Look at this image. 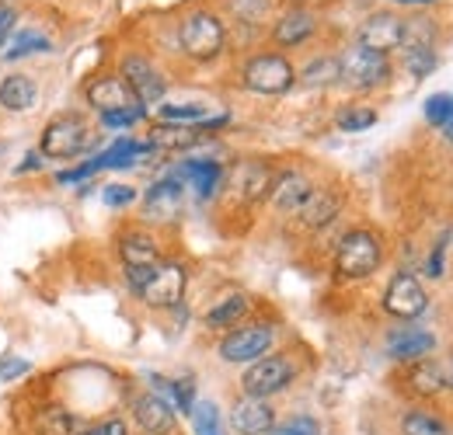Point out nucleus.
<instances>
[{
	"instance_id": "1",
	"label": "nucleus",
	"mask_w": 453,
	"mask_h": 435,
	"mask_svg": "<svg viewBox=\"0 0 453 435\" xmlns=\"http://www.w3.org/2000/svg\"><path fill=\"white\" fill-rule=\"evenodd\" d=\"M88 143H91V129L81 115H59L42 133V154L59 161L77 157L81 150H88Z\"/></svg>"
},
{
	"instance_id": "2",
	"label": "nucleus",
	"mask_w": 453,
	"mask_h": 435,
	"mask_svg": "<svg viewBox=\"0 0 453 435\" xmlns=\"http://www.w3.org/2000/svg\"><path fill=\"white\" fill-rule=\"evenodd\" d=\"M181 50L192 59H213L224 50V25L210 11H196L181 21Z\"/></svg>"
},
{
	"instance_id": "3",
	"label": "nucleus",
	"mask_w": 453,
	"mask_h": 435,
	"mask_svg": "<svg viewBox=\"0 0 453 435\" xmlns=\"http://www.w3.org/2000/svg\"><path fill=\"white\" fill-rule=\"evenodd\" d=\"M335 262H339V272L345 279H366L370 272H377V265H380V244H377L373 233L352 230V233L342 237Z\"/></svg>"
},
{
	"instance_id": "4",
	"label": "nucleus",
	"mask_w": 453,
	"mask_h": 435,
	"mask_svg": "<svg viewBox=\"0 0 453 435\" xmlns=\"http://www.w3.org/2000/svg\"><path fill=\"white\" fill-rule=\"evenodd\" d=\"M339 66H342V80H345L349 88H359V91L384 84V80H388V73H391L388 56L373 53V50H363V46L349 50Z\"/></svg>"
},
{
	"instance_id": "5",
	"label": "nucleus",
	"mask_w": 453,
	"mask_h": 435,
	"mask_svg": "<svg viewBox=\"0 0 453 435\" xmlns=\"http://www.w3.org/2000/svg\"><path fill=\"white\" fill-rule=\"evenodd\" d=\"M244 84L258 95H283L293 88V66L283 56H255L244 66Z\"/></svg>"
},
{
	"instance_id": "6",
	"label": "nucleus",
	"mask_w": 453,
	"mask_h": 435,
	"mask_svg": "<svg viewBox=\"0 0 453 435\" xmlns=\"http://www.w3.org/2000/svg\"><path fill=\"white\" fill-rule=\"evenodd\" d=\"M293 380V366L286 362L283 355H262L248 366L244 373V393L248 397H269L276 390H283L286 383Z\"/></svg>"
},
{
	"instance_id": "7",
	"label": "nucleus",
	"mask_w": 453,
	"mask_h": 435,
	"mask_svg": "<svg viewBox=\"0 0 453 435\" xmlns=\"http://www.w3.org/2000/svg\"><path fill=\"white\" fill-rule=\"evenodd\" d=\"M273 345V327L269 324H251V327H237L234 334H226L224 345H220V355L226 362H255L269 352Z\"/></svg>"
},
{
	"instance_id": "8",
	"label": "nucleus",
	"mask_w": 453,
	"mask_h": 435,
	"mask_svg": "<svg viewBox=\"0 0 453 435\" xmlns=\"http://www.w3.org/2000/svg\"><path fill=\"white\" fill-rule=\"evenodd\" d=\"M181 293H185V269L181 265H157L150 279L143 282V289H140V296H143V303H150V307H174L178 300H181Z\"/></svg>"
},
{
	"instance_id": "9",
	"label": "nucleus",
	"mask_w": 453,
	"mask_h": 435,
	"mask_svg": "<svg viewBox=\"0 0 453 435\" xmlns=\"http://www.w3.org/2000/svg\"><path fill=\"white\" fill-rule=\"evenodd\" d=\"M384 307H388V314H395V317H418V314L429 307V296H426V289L418 286L415 275L401 272L391 279V286H388V293H384Z\"/></svg>"
},
{
	"instance_id": "10",
	"label": "nucleus",
	"mask_w": 453,
	"mask_h": 435,
	"mask_svg": "<svg viewBox=\"0 0 453 435\" xmlns=\"http://www.w3.org/2000/svg\"><path fill=\"white\" fill-rule=\"evenodd\" d=\"M122 80L133 88V95L140 98V105H154L165 98V77L140 56H129L122 63Z\"/></svg>"
},
{
	"instance_id": "11",
	"label": "nucleus",
	"mask_w": 453,
	"mask_h": 435,
	"mask_svg": "<svg viewBox=\"0 0 453 435\" xmlns=\"http://www.w3.org/2000/svg\"><path fill=\"white\" fill-rule=\"evenodd\" d=\"M404 42V25L395 14H373L363 28H359V46L363 50H373V53H384L397 50Z\"/></svg>"
},
{
	"instance_id": "12",
	"label": "nucleus",
	"mask_w": 453,
	"mask_h": 435,
	"mask_svg": "<svg viewBox=\"0 0 453 435\" xmlns=\"http://www.w3.org/2000/svg\"><path fill=\"white\" fill-rule=\"evenodd\" d=\"M88 102L102 111H126V109H140V98L133 95V88L122 80V77H102L88 88Z\"/></svg>"
},
{
	"instance_id": "13",
	"label": "nucleus",
	"mask_w": 453,
	"mask_h": 435,
	"mask_svg": "<svg viewBox=\"0 0 453 435\" xmlns=\"http://www.w3.org/2000/svg\"><path fill=\"white\" fill-rule=\"evenodd\" d=\"M230 422H234V429L241 435H265V432H273L276 415H273V408L265 404V397H248V393H244V397L234 404Z\"/></svg>"
},
{
	"instance_id": "14",
	"label": "nucleus",
	"mask_w": 453,
	"mask_h": 435,
	"mask_svg": "<svg viewBox=\"0 0 453 435\" xmlns=\"http://www.w3.org/2000/svg\"><path fill=\"white\" fill-rule=\"evenodd\" d=\"M133 415H136V422L143 425V432H150V435H168L171 429H174V411H171L168 401L157 397V393L136 397V401H133Z\"/></svg>"
},
{
	"instance_id": "15",
	"label": "nucleus",
	"mask_w": 453,
	"mask_h": 435,
	"mask_svg": "<svg viewBox=\"0 0 453 435\" xmlns=\"http://www.w3.org/2000/svg\"><path fill=\"white\" fill-rule=\"evenodd\" d=\"M307 195H311V181L296 171H286L283 178H276V185H273V202L286 213H296Z\"/></svg>"
},
{
	"instance_id": "16",
	"label": "nucleus",
	"mask_w": 453,
	"mask_h": 435,
	"mask_svg": "<svg viewBox=\"0 0 453 435\" xmlns=\"http://www.w3.org/2000/svg\"><path fill=\"white\" fill-rule=\"evenodd\" d=\"M296 213H300V219L307 226H325V223H332L335 213H339V195H332L325 188H311V195L300 202Z\"/></svg>"
},
{
	"instance_id": "17",
	"label": "nucleus",
	"mask_w": 453,
	"mask_h": 435,
	"mask_svg": "<svg viewBox=\"0 0 453 435\" xmlns=\"http://www.w3.org/2000/svg\"><path fill=\"white\" fill-rule=\"evenodd\" d=\"M122 262H126V269H157L161 255L147 233H129V237H122Z\"/></svg>"
},
{
	"instance_id": "18",
	"label": "nucleus",
	"mask_w": 453,
	"mask_h": 435,
	"mask_svg": "<svg viewBox=\"0 0 453 435\" xmlns=\"http://www.w3.org/2000/svg\"><path fill=\"white\" fill-rule=\"evenodd\" d=\"M181 210V185L168 178V181H157L150 192H147V213L157 219H171Z\"/></svg>"
},
{
	"instance_id": "19",
	"label": "nucleus",
	"mask_w": 453,
	"mask_h": 435,
	"mask_svg": "<svg viewBox=\"0 0 453 435\" xmlns=\"http://www.w3.org/2000/svg\"><path fill=\"white\" fill-rule=\"evenodd\" d=\"M0 105L7 111H28L35 105V84L25 73H14L0 84Z\"/></svg>"
},
{
	"instance_id": "20",
	"label": "nucleus",
	"mask_w": 453,
	"mask_h": 435,
	"mask_svg": "<svg viewBox=\"0 0 453 435\" xmlns=\"http://www.w3.org/2000/svg\"><path fill=\"white\" fill-rule=\"evenodd\" d=\"M433 334L429 331H418V327H404V331H397L391 334V355L395 359H418V355H426V352H433Z\"/></svg>"
},
{
	"instance_id": "21",
	"label": "nucleus",
	"mask_w": 453,
	"mask_h": 435,
	"mask_svg": "<svg viewBox=\"0 0 453 435\" xmlns=\"http://www.w3.org/2000/svg\"><path fill=\"white\" fill-rule=\"evenodd\" d=\"M178 178H188L192 188H196L203 199H210V195L217 192V185H220V164L217 161H188V164H181Z\"/></svg>"
},
{
	"instance_id": "22",
	"label": "nucleus",
	"mask_w": 453,
	"mask_h": 435,
	"mask_svg": "<svg viewBox=\"0 0 453 435\" xmlns=\"http://www.w3.org/2000/svg\"><path fill=\"white\" fill-rule=\"evenodd\" d=\"M234 188L244 199H258V195H265V188H273V174H269L265 164H241L237 178H234Z\"/></svg>"
},
{
	"instance_id": "23",
	"label": "nucleus",
	"mask_w": 453,
	"mask_h": 435,
	"mask_svg": "<svg viewBox=\"0 0 453 435\" xmlns=\"http://www.w3.org/2000/svg\"><path fill=\"white\" fill-rule=\"evenodd\" d=\"M314 32V14L311 11H289L283 21L276 25V42L280 46H296Z\"/></svg>"
},
{
	"instance_id": "24",
	"label": "nucleus",
	"mask_w": 453,
	"mask_h": 435,
	"mask_svg": "<svg viewBox=\"0 0 453 435\" xmlns=\"http://www.w3.org/2000/svg\"><path fill=\"white\" fill-rule=\"evenodd\" d=\"M192 143H199V129L192 126H157L150 133V147L157 150H185Z\"/></svg>"
},
{
	"instance_id": "25",
	"label": "nucleus",
	"mask_w": 453,
	"mask_h": 435,
	"mask_svg": "<svg viewBox=\"0 0 453 435\" xmlns=\"http://www.w3.org/2000/svg\"><path fill=\"white\" fill-rule=\"evenodd\" d=\"M150 150V143H136V140H119L115 147H109L102 157H95L98 167H126V164H133L140 154H147Z\"/></svg>"
},
{
	"instance_id": "26",
	"label": "nucleus",
	"mask_w": 453,
	"mask_h": 435,
	"mask_svg": "<svg viewBox=\"0 0 453 435\" xmlns=\"http://www.w3.org/2000/svg\"><path fill=\"white\" fill-rule=\"evenodd\" d=\"M443 383H447V370L436 362H418L411 370V386L418 393H436V390H443Z\"/></svg>"
},
{
	"instance_id": "27",
	"label": "nucleus",
	"mask_w": 453,
	"mask_h": 435,
	"mask_svg": "<svg viewBox=\"0 0 453 435\" xmlns=\"http://www.w3.org/2000/svg\"><path fill=\"white\" fill-rule=\"evenodd\" d=\"M248 310V300L244 296H226L224 303H217L210 314H206V324L210 327H226V324H234L241 314Z\"/></svg>"
},
{
	"instance_id": "28",
	"label": "nucleus",
	"mask_w": 453,
	"mask_h": 435,
	"mask_svg": "<svg viewBox=\"0 0 453 435\" xmlns=\"http://www.w3.org/2000/svg\"><path fill=\"white\" fill-rule=\"evenodd\" d=\"M192 425H196V435H224V429H220V411L210 401H203V404L192 408Z\"/></svg>"
},
{
	"instance_id": "29",
	"label": "nucleus",
	"mask_w": 453,
	"mask_h": 435,
	"mask_svg": "<svg viewBox=\"0 0 453 435\" xmlns=\"http://www.w3.org/2000/svg\"><path fill=\"white\" fill-rule=\"evenodd\" d=\"M401 429H404V435H450L443 422H436L433 415H422V411H411V415H404Z\"/></svg>"
},
{
	"instance_id": "30",
	"label": "nucleus",
	"mask_w": 453,
	"mask_h": 435,
	"mask_svg": "<svg viewBox=\"0 0 453 435\" xmlns=\"http://www.w3.org/2000/svg\"><path fill=\"white\" fill-rule=\"evenodd\" d=\"M339 77H342L339 59H314V63L303 70V84H311V88L332 84V80H339Z\"/></svg>"
},
{
	"instance_id": "31",
	"label": "nucleus",
	"mask_w": 453,
	"mask_h": 435,
	"mask_svg": "<svg viewBox=\"0 0 453 435\" xmlns=\"http://www.w3.org/2000/svg\"><path fill=\"white\" fill-rule=\"evenodd\" d=\"M46 53L50 50V39L46 35H39V32H18L14 35V42H11V50H7V59H21V56H32V53Z\"/></svg>"
},
{
	"instance_id": "32",
	"label": "nucleus",
	"mask_w": 453,
	"mask_h": 435,
	"mask_svg": "<svg viewBox=\"0 0 453 435\" xmlns=\"http://www.w3.org/2000/svg\"><path fill=\"white\" fill-rule=\"evenodd\" d=\"M404 66H408L415 77H426V73L436 66V56H433V50H429L426 42H418V46L404 50Z\"/></svg>"
},
{
	"instance_id": "33",
	"label": "nucleus",
	"mask_w": 453,
	"mask_h": 435,
	"mask_svg": "<svg viewBox=\"0 0 453 435\" xmlns=\"http://www.w3.org/2000/svg\"><path fill=\"white\" fill-rule=\"evenodd\" d=\"M373 122H377V111H370V109H345L339 115L342 133H359V129H370Z\"/></svg>"
},
{
	"instance_id": "34",
	"label": "nucleus",
	"mask_w": 453,
	"mask_h": 435,
	"mask_svg": "<svg viewBox=\"0 0 453 435\" xmlns=\"http://www.w3.org/2000/svg\"><path fill=\"white\" fill-rule=\"evenodd\" d=\"M450 111H453V95H433L429 102H426V118L433 122V126H447L450 122Z\"/></svg>"
},
{
	"instance_id": "35",
	"label": "nucleus",
	"mask_w": 453,
	"mask_h": 435,
	"mask_svg": "<svg viewBox=\"0 0 453 435\" xmlns=\"http://www.w3.org/2000/svg\"><path fill=\"white\" fill-rule=\"evenodd\" d=\"M161 118L165 122H206L210 115L203 105H165L161 109Z\"/></svg>"
},
{
	"instance_id": "36",
	"label": "nucleus",
	"mask_w": 453,
	"mask_h": 435,
	"mask_svg": "<svg viewBox=\"0 0 453 435\" xmlns=\"http://www.w3.org/2000/svg\"><path fill=\"white\" fill-rule=\"evenodd\" d=\"M171 397H174V404H178L185 415H192V408H196V383L192 380L171 383Z\"/></svg>"
},
{
	"instance_id": "37",
	"label": "nucleus",
	"mask_w": 453,
	"mask_h": 435,
	"mask_svg": "<svg viewBox=\"0 0 453 435\" xmlns=\"http://www.w3.org/2000/svg\"><path fill=\"white\" fill-rule=\"evenodd\" d=\"M273 435H321V425L314 422V418H307V415H300V418H289L286 425H280Z\"/></svg>"
},
{
	"instance_id": "38",
	"label": "nucleus",
	"mask_w": 453,
	"mask_h": 435,
	"mask_svg": "<svg viewBox=\"0 0 453 435\" xmlns=\"http://www.w3.org/2000/svg\"><path fill=\"white\" fill-rule=\"evenodd\" d=\"M140 118H143V105H140V109L105 111V115H102V122H105L109 129H126V126H133V122H140Z\"/></svg>"
},
{
	"instance_id": "39",
	"label": "nucleus",
	"mask_w": 453,
	"mask_h": 435,
	"mask_svg": "<svg viewBox=\"0 0 453 435\" xmlns=\"http://www.w3.org/2000/svg\"><path fill=\"white\" fill-rule=\"evenodd\" d=\"M102 199H105V206H129L133 199H136V188H129V185H109L105 192H102Z\"/></svg>"
},
{
	"instance_id": "40",
	"label": "nucleus",
	"mask_w": 453,
	"mask_h": 435,
	"mask_svg": "<svg viewBox=\"0 0 453 435\" xmlns=\"http://www.w3.org/2000/svg\"><path fill=\"white\" fill-rule=\"evenodd\" d=\"M98 171V161L84 164V167H73V171H59L57 181L59 185H70V181H81V178H88V174H95Z\"/></svg>"
},
{
	"instance_id": "41",
	"label": "nucleus",
	"mask_w": 453,
	"mask_h": 435,
	"mask_svg": "<svg viewBox=\"0 0 453 435\" xmlns=\"http://www.w3.org/2000/svg\"><path fill=\"white\" fill-rule=\"evenodd\" d=\"M81 435H129V432H126V422L109 418V422H102V425H95V429H88V432H81Z\"/></svg>"
},
{
	"instance_id": "42",
	"label": "nucleus",
	"mask_w": 453,
	"mask_h": 435,
	"mask_svg": "<svg viewBox=\"0 0 453 435\" xmlns=\"http://www.w3.org/2000/svg\"><path fill=\"white\" fill-rule=\"evenodd\" d=\"M21 373H28V362H21V359H11V362H0V380H11V377H21Z\"/></svg>"
},
{
	"instance_id": "43",
	"label": "nucleus",
	"mask_w": 453,
	"mask_h": 435,
	"mask_svg": "<svg viewBox=\"0 0 453 435\" xmlns=\"http://www.w3.org/2000/svg\"><path fill=\"white\" fill-rule=\"evenodd\" d=\"M11 32H14V11L0 4V46L7 42V35H11Z\"/></svg>"
},
{
	"instance_id": "44",
	"label": "nucleus",
	"mask_w": 453,
	"mask_h": 435,
	"mask_svg": "<svg viewBox=\"0 0 453 435\" xmlns=\"http://www.w3.org/2000/svg\"><path fill=\"white\" fill-rule=\"evenodd\" d=\"M429 275H443V244L433 251V258H429Z\"/></svg>"
},
{
	"instance_id": "45",
	"label": "nucleus",
	"mask_w": 453,
	"mask_h": 435,
	"mask_svg": "<svg viewBox=\"0 0 453 435\" xmlns=\"http://www.w3.org/2000/svg\"><path fill=\"white\" fill-rule=\"evenodd\" d=\"M28 167H39V154H28V157H25V167H21V171H28Z\"/></svg>"
},
{
	"instance_id": "46",
	"label": "nucleus",
	"mask_w": 453,
	"mask_h": 435,
	"mask_svg": "<svg viewBox=\"0 0 453 435\" xmlns=\"http://www.w3.org/2000/svg\"><path fill=\"white\" fill-rule=\"evenodd\" d=\"M443 133H447V136H450V140H453V111H450V122L443 126Z\"/></svg>"
},
{
	"instance_id": "47",
	"label": "nucleus",
	"mask_w": 453,
	"mask_h": 435,
	"mask_svg": "<svg viewBox=\"0 0 453 435\" xmlns=\"http://www.w3.org/2000/svg\"><path fill=\"white\" fill-rule=\"evenodd\" d=\"M401 4H411V0H401ZM422 4H426V0H422Z\"/></svg>"
},
{
	"instance_id": "48",
	"label": "nucleus",
	"mask_w": 453,
	"mask_h": 435,
	"mask_svg": "<svg viewBox=\"0 0 453 435\" xmlns=\"http://www.w3.org/2000/svg\"><path fill=\"white\" fill-rule=\"evenodd\" d=\"M447 383H453V373H450V377H447Z\"/></svg>"
}]
</instances>
